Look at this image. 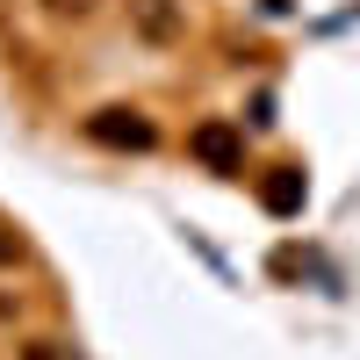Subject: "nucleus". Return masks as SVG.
Instances as JSON below:
<instances>
[{"label":"nucleus","mask_w":360,"mask_h":360,"mask_svg":"<svg viewBox=\"0 0 360 360\" xmlns=\"http://www.w3.org/2000/svg\"><path fill=\"white\" fill-rule=\"evenodd\" d=\"M188 159L209 166V173H245V130H238L231 115H202L188 130Z\"/></svg>","instance_id":"f257e3e1"},{"label":"nucleus","mask_w":360,"mask_h":360,"mask_svg":"<svg viewBox=\"0 0 360 360\" xmlns=\"http://www.w3.org/2000/svg\"><path fill=\"white\" fill-rule=\"evenodd\" d=\"M79 130H86V144H108V152H152L159 144V123L144 108H94Z\"/></svg>","instance_id":"f03ea898"},{"label":"nucleus","mask_w":360,"mask_h":360,"mask_svg":"<svg viewBox=\"0 0 360 360\" xmlns=\"http://www.w3.org/2000/svg\"><path fill=\"white\" fill-rule=\"evenodd\" d=\"M303 202H310V173L303 166H266L259 173V209L266 217H303Z\"/></svg>","instance_id":"7ed1b4c3"},{"label":"nucleus","mask_w":360,"mask_h":360,"mask_svg":"<svg viewBox=\"0 0 360 360\" xmlns=\"http://www.w3.org/2000/svg\"><path fill=\"white\" fill-rule=\"evenodd\" d=\"M130 8H137V29H144L152 44H173V37H180V15H173V0H130Z\"/></svg>","instance_id":"20e7f679"},{"label":"nucleus","mask_w":360,"mask_h":360,"mask_svg":"<svg viewBox=\"0 0 360 360\" xmlns=\"http://www.w3.org/2000/svg\"><path fill=\"white\" fill-rule=\"evenodd\" d=\"M0 266H22V238H15L8 224H0Z\"/></svg>","instance_id":"39448f33"},{"label":"nucleus","mask_w":360,"mask_h":360,"mask_svg":"<svg viewBox=\"0 0 360 360\" xmlns=\"http://www.w3.org/2000/svg\"><path fill=\"white\" fill-rule=\"evenodd\" d=\"M44 8H51V15H94L101 0H44Z\"/></svg>","instance_id":"423d86ee"},{"label":"nucleus","mask_w":360,"mask_h":360,"mask_svg":"<svg viewBox=\"0 0 360 360\" xmlns=\"http://www.w3.org/2000/svg\"><path fill=\"white\" fill-rule=\"evenodd\" d=\"M0 317H8V295H0Z\"/></svg>","instance_id":"0eeeda50"}]
</instances>
